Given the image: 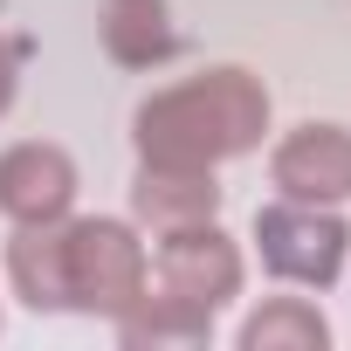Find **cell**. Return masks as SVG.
Instances as JSON below:
<instances>
[{
    "instance_id": "5",
    "label": "cell",
    "mask_w": 351,
    "mask_h": 351,
    "mask_svg": "<svg viewBox=\"0 0 351 351\" xmlns=\"http://www.w3.org/2000/svg\"><path fill=\"white\" fill-rule=\"evenodd\" d=\"M269 186L303 207H351V124L303 117L269 131Z\"/></svg>"
},
{
    "instance_id": "4",
    "label": "cell",
    "mask_w": 351,
    "mask_h": 351,
    "mask_svg": "<svg viewBox=\"0 0 351 351\" xmlns=\"http://www.w3.org/2000/svg\"><path fill=\"white\" fill-rule=\"evenodd\" d=\"M152 241V289L180 296L193 310H228L241 289H248V248L221 228V221H200V228H172V234H145Z\"/></svg>"
},
{
    "instance_id": "1",
    "label": "cell",
    "mask_w": 351,
    "mask_h": 351,
    "mask_svg": "<svg viewBox=\"0 0 351 351\" xmlns=\"http://www.w3.org/2000/svg\"><path fill=\"white\" fill-rule=\"evenodd\" d=\"M276 131V97L248 62H207L131 110V152L158 165H234Z\"/></svg>"
},
{
    "instance_id": "13",
    "label": "cell",
    "mask_w": 351,
    "mask_h": 351,
    "mask_svg": "<svg viewBox=\"0 0 351 351\" xmlns=\"http://www.w3.org/2000/svg\"><path fill=\"white\" fill-rule=\"evenodd\" d=\"M0 324H8V317H0Z\"/></svg>"
},
{
    "instance_id": "2",
    "label": "cell",
    "mask_w": 351,
    "mask_h": 351,
    "mask_svg": "<svg viewBox=\"0 0 351 351\" xmlns=\"http://www.w3.org/2000/svg\"><path fill=\"white\" fill-rule=\"evenodd\" d=\"M152 282V241L131 214H69V310L124 317Z\"/></svg>"
},
{
    "instance_id": "9",
    "label": "cell",
    "mask_w": 351,
    "mask_h": 351,
    "mask_svg": "<svg viewBox=\"0 0 351 351\" xmlns=\"http://www.w3.org/2000/svg\"><path fill=\"white\" fill-rule=\"evenodd\" d=\"M97 42L117 69H165L180 56L172 0H97Z\"/></svg>"
},
{
    "instance_id": "3",
    "label": "cell",
    "mask_w": 351,
    "mask_h": 351,
    "mask_svg": "<svg viewBox=\"0 0 351 351\" xmlns=\"http://www.w3.org/2000/svg\"><path fill=\"white\" fill-rule=\"evenodd\" d=\"M262 269L282 282V289H337L344 269H351V221L344 207H303V200H269L255 207V228H248Z\"/></svg>"
},
{
    "instance_id": "10",
    "label": "cell",
    "mask_w": 351,
    "mask_h": 351,
    "mask_svg": "<svg viewBox=\"0 0 351 351\" xmlns=\"http://www.w3.org/2000/svg\"><path fill=\"white\" fill-rule=\"evenodd\" d=\"M214 330H221L214 310H193V303L165 296V289H152V282H145V296H138L124 317H110V337H117L124 351H207Z\"/></svg>"
},
{
    "instance_id": "8",
    "label": "cell",
    "mask_w": 351,
    "mask_h": 351,
    "mask_svg": "<svg viewBox=\"0 0 351 351\" xmlns=\"http://www.w3.org/2000/svg\"><path fill=\"white\" fill-rule=\"evenodd\" d=\"M0 276H8V296L35 317H69V221H35L8 234V255H0Z\"/></svg>"
},
{
    "instance_id": "6",
    "label": "cell",
    "mask_w": 351,
    "mask_h": 351,
    "mask_svg": "<svg viewBox=\"0 0 351 351\" xmlns=\"http://www.w3.org/2000/svg\"><path fill=\"white\" fill-rule=\"evenodd\" d=\"M83 193V165L56 138H14L0 152V221L35 228V221H69Z\"/></svg>"
},
{
    "instance_id": "11",
    "label": "cell",
    "mask_w": 351,
    "mask_h": 351,
    "mask_svg": "<svg viewBox=\"0 0 351 351\" xmlns=\"http://www.w3.org/2000/svg\"><path fill=\"white\" fill-rule=\"evenodd\" d=\"M234 351H330V317L310 296H262L234 324Z\"/></svg>"
},
{
    "instance_id": "7",
    "label": "cell",
    "mask_w": 351,
    "mask_h": 351,
    "mask_svg": "<svg viewBox=\"0 0 351 351\" xmlns=\"http://www.w3.org/2000/svg\"><path fill=\"white\" fill-rule=\"evenodd\" d=\"M221 172L214 165H158V158H138L131 172V221L145 234H172V228H200V221H221Z\"/></svg>"
},
{
    "instance_id": "12",
    "label": "cell",
    "mask_w": 351,
    "mask_h": 351,
    "mask_svg": "<svg viewBox=\"0 0 351 351\" xmlns=\"http://www.w3.org/2000/svg\"><path fill=\"white\" fill-rule=\"evenodd\" d=\"M21 62H28V42L0 28V117H8L14 97H21Z\"/></svg>"
}]
</instances>
